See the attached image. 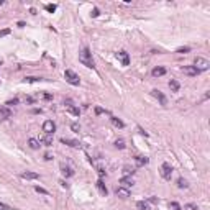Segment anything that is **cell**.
<instances>
[{"label": "cell", "instance_id": "42", "mask_svg": "<svg viewBox=\"0 0 210 210\" xmlns=\"http://www.w3.org/2000/svg\"><path fill=\"white\" fill-rule=\"evenodd\" d=\"M0 66H2V61H0Z\"/></svg>", "mask_w": 210, "mask_h": 210}, {"label": "cell", "instance_id": "36", "mask_svg": "<svg viewBox=\"0 0 210 210\" xmlns=\"http://www.w3.org/2000/svg\"><path fill=\"white\" fill-rule=\"evenodd\" d=\"M148 202H151V203H158L159 200H158V197H150V199H148Z\"/></svg>", "mask_w": 210, "mask_h": 210}, {"label": "cell", "instance_id": "4", "mask_svg": "<svg viewBox=\"0 0 210 210\" xmlns=\"http://www.w3.org/2000/svg\"><path fill=\"white\" fill-rule=\"evenodd\" d=\"M161 176L166 181H171V176H172V166L169 163H163L161 164Z\"/></svg>", "mask_w": 210, "mask_h": 210}, {"label": "cell", "instance_id": "7", "mask_svg": "<svg viewBox=\"0 0 210 210\" xmlns=\"http://www.w3.org/2000/svg\"><path fill=\"white\" fill-rule=\"evenodd\" d=\"M153 95H154V97H156L158 100H159V104L163 105V107H166V105H167V98H166V95H164V94H163L161 90L154 89V90H153Z\"/></svg>", "mask_w": 210, "mask_h": 210}, {"label": "cell", "instance_id": "41", "mask_svg": "<svg viewBox=\"0 0 210 210\" xmlns=\"http://www.w3.org/2000/svg\"><path fill=\"white\" fill-rule=\"evenodd\" d=\"M61 185H62V187H66V189H67V187H69V184L66 182V181H61Z\"/></svg>", "mask_w": 210, "mask_h": 210}, {"label": "cell", "instance_id": "34", "mask_svg": "<svg viewBox=\"0 0 210 210\" xmlns=\"http://www.w3.org/2000/svg\"><path fill=\"white\" fill-rule=\"evenodd\" d=\"M7 35H10V30H8V28H5V30L0 31V38H3V36H7Z\"/></svg>", "mask_w": 210, "mask_h": 210}, {"label": "cell", "instance_id": "1", "mask_svg": "<svg viewBox=\"0 0 210 210\" xmlns=\"http://www.w3.org/2000/svg\"><path fill=\"white\" fill-rule=\"evenodd\" d=\"M79 61H80V64L85 66V67H95L94 64V59H92V52L89 51V48H82L80 52H79Z\"/></svg>", "mask_w": 210, "mask_h": 210}, {"label": "cell", "instance_id": "30", "mask_svg": "<svg viewBox=\"0 0 210 210\" xmlns=\"http://www.w3.org/2000/svg\"><path fill=\"white\" fill-rule=\"evenodd\" d=\"M56 8H58V7L54 5V3H49V5H46V10H48V12H56Z\"/></svg>", "mask_w": 210, "mask_h": 210}, {"label": "cell", "instance_id": "38", "mask_svg": "<svg viewBox=\"0 0 210 210\" xmlns=\"http://www.w3.org/2000/svg\"><path fill=\"white\" fill-rule=\"evenodd\" d=\"M90 15H92V17H98V15H100V13H98V8H94Z\"/></svg>", "mask_w": 210, "mask_h": 210}, {"label": "cell", "instance_id": "3", "mask_svg": "<svg viewBox=\"0 0 210 210\" xmlns=\"http://www.w3.org/2000/svg\"><path fill=\"white\" fill-rule=\"evenodd\" d=\"M64 77H66V80H67L71 85H79V82H80L79 76L74 71H71V69H66V71H64Z\"/></svg>", "mask_w": 210, "mask_h": 210}, {"label": "cell", "instance_id": "24", "mask_svg": "<svg viewBox=\"0 0 210 210\" xmlns=\"http://www.w3.org/2000/svg\"><path fill=\"white\" fill-rule=\"evenodd\" d=\"M177 185H179L181 189H187V187H189V184H187V181H185V179H182V177H181V179L177 181Z\"/></svg>", "mask_w": 210, "mask_h": 210}, {"label": "cell", "instance_id": "16", "mask_svg": "<svg viewBox=\"0 0 210 210\" xmlns=\"http://www.w3.org/2000/svg\"><path fill=\"white\" fill-rule=\"evenodd\" d=\"M120 184H122V187H126V189H128V187H131V185H133V184H135V181H133V179H131V177H122V179H120Z\"/></svg>", "mask_w": 210, "mask_h": 210}, {"label": "cell", "instance_id": "20", "mask_svg": "<svg viewBox=\"0 0 210 210\" xmlns=\"http://www.w3.org/2000/svg\"><path fill=\"white\" fill-rule=\"evenodd\" d=\"M135 161H136V166H144V164L150 163V159L146 156H136L135 158Z\"/></svg>", "mask_w": 210, "mask_h": 210}, {"label": "cell", "instance_id": "29", "mask_svg": "<svg viewBox=\"0 0 210 210\" xmlns=\"http://www.w3.org/2000/svg\"><path fill=\"white\" fill-rule=\"evenodd\" d=\"M39 80H43L41 77H25V82H39Z\"/></svg>", "mask_w": 210, "mask_h": 210}, {"label": "cell", "instance_id": "19", "mask_svg": "<svg viewBox=\"0 0 210 210\" xmlns=\"http://www.w3.org/2000/svg\"><path fill=\"white\" fill-rule=\"evenodd\" d=\"M110 122H112V125H113V126H117V128H123V126H125V123L120 120V118H117V117H110Z\"/></svg>", "mask_w": 210, "mask_h": 210}, {"label": "cell", "instance_id": "35", "mask_svg": "<svg viewBox=\"0 0 210 210\" xmlns=\"http://www.w3.org/2000/svg\"><path fill=\"white\" fill-rule=\"evenodd\" d=\"M18 104V98H13V100H8L7 102V105H17Z\"/></svg>", "mask_w": 210, "mask_h": 210}, {"label": "cell", "instance_id": "31", "mask_svg": "<svg viewBox=\"0 0 210 210\" xmlns=\"http://www.w3.org/2000/svg\"><path fill=\"white\" fill-rule=\"evenodd\" d=\"M102 113H108V112L104 110L102 107H95V115H102Z\"/></svg>", "mask_w": 210, "mask_h": 210}, {"label": "cell", "instance_id": "32", "mask_svg": "<svg viewBox=\"0 0 210 210\" xmlns=\"http://www.w3.org/2000/svg\"><path fill=\"white\" fill-rule=\"evenodd\" d=\"M189 51H190L189 46H184V48H179V49H177V52H181V54H184V52H189Z\"/></svg>", "mask_w": 210, "mask_h": 210}, {"label": "cell", "instance_id": "6", "mask_svg": "<svg viewBox=\"0 0 210 210\" xmlns=\"http://www.w3.org/2000/svg\"><path fill=\"white\" fill-rule=\"evenodd\" d=\"M182 72L185 74V76H189V77H195V76H199L200 72L197 71L194 66H184L182 67Z\"/></svg>", "mask_w": 210, "mask_h": 210}, {"label": "cell", "instance_id": "23", "mask_svg": "<svg viewBox=\"0 0 210 210\" xmlns=\"http://www.w3.org/2000/svg\"><path fill=\"white\" fill-rule=\"evenodd\" d=\"M28 144H30V148H31V150H38V148H39V141H38V140H35V138H31V140L28 141Z\"/></svg>", "mask_w": 210, "mask_h": 210}, {"label": "cell", "instance_id": "22", "mask_svg": "<svg viewBox=\"0 0 210 210\" xmlns=\"http://www.w3.org/2000/svg\"><path fill=\"white\" fill-rule=\"evenodd\" d=\"M136 207L140 210H151L150 205H148V202H143V200H140V202H136Z\"/></svg>", "mask_w": 210, "mask_h": 210}, {"label": "cell", "instance_id": "27", "mask_svg": "<svg viewBox=\"0 0 210 210\" xmlns=\"http://www.w3.org/2000/svg\"><path fill=\"white\" fill-rule=\"evenodd\" d=\"M169 209L171 210H181V205L177 202H169Z\"/></svg>", "mask_w": 210, "mask_h": 210}, {"label": "cell", "instance_id": "12", "mask_svg": "<svg viewBox=\"0 0 210 210\" xmlns=\"http://www.w3.org/2000/svg\"><path fill=\"white\" fill-rule=\"evenodd\" d=\"M61 172H62V176H64V177H72V176H74V171H72V167L66 166L64 163L61 164Z\"/></svg>", "mask_w": 210, "mask_h": 210}, {"label": "cell", "instance_id": "14", "mask_svg": "<svg viewBox=\"0 0 210 210\" xmlns=\"http://www.w3.org/2000/svg\"><path fill=\"white\" fill-rule=\"evenodd\" d=\"M95 185H97V189H98V192H100V195H104V197H107V195H108V189L105 187V184L102 182L100 179L97 181V184H95Z\"/></svg>", "mask_w": 210, "mask_h": 210}, {"label": "cell", "instance_id": "37", "mask_svg": "<svg viewBox=\"0 0 210 210\" xmlns=\"http://www.w3.org/2000/svg\"><path fill=\"white\" fill-rule=\"evenodd\" d=\"M71 128H72L74 131H79V130H80V126H79L77 123H72V125H71Z\"/></svg>", "mask_w": 210, "mask_h": 210}, {"label": "cell", "instance_id": "11", "mask_svg": "<svg viewBox=\"0 0 210 210\" xmlns=\"http://www.w3.org/2000/svg\"><path fill=\"white\" fill-rule=\"evenodd\" d=\"M64 104H66V108H67V112H69V113L76 115V117H79V113H80V112H79L77 107H74V105L71 104V100H66Z\"/></svg>", "mask_w": 210, "mask_h": 210}, {"label": "cell", "instance_id": "33", "mask_svg": "<svg viewBox=\"0 0 210 210\" xmlns=\"http://www.w3.org/2000/svg\"><path fill=\"white\" fill-rule=\"evenodd\" d=\"M35 190H36V192H39V194H45V195L48 194V190L43 189V187H39V185H36V187H35Z\"/></svg>", "mask_w": 210, "mask_h": 210}, {"label": "cell", "instance_id": "9", "mask_svg": "<svg viewBox=\"0 0 210 210\" xmlns=\"http://www.w3.org/2000/svg\"><path fill=\"white\" fill-rule=\"evenodd\" d=\"M115 194H117L120 199H126V197H130V190L126 189V187H117V190H115Z\"/></svg>", "mask_w": 210, "mask_h": 210}, {"label": "cell", "instance_id": "15", "mask_svg": "<svg viewBox=\"0 0 210 210\" xmlns=\"http://www.w3.org/2000/svg\"><path fill=\"white\" fill-rule=\"evenodd\" d=\"M61 143L67 144V146H72V148H79L80 146V143L77 140H69V138H61Z\"/></svg>", "mask_w": 210, "mask_h": 210}, {"label": "cell", "instance_id": "17", "mask_svg": "<svg viewBox=\"0 0 210 210\" xmlns=\"http://www.w3.org/2000/svg\"><path fill=\"white\" fill-rule=\"evenodd\" d=\"M39 143H43L45 146H51L52 144V135H46L45 133V136L39 138Z\"/></svg>", "mask_w": 210, "mask_h": 210}, {"label": "cell", "instance_id": "8", "mask_svg": "<svg viewBox=\"0 0 210 210\" xmlns=\"http://www.w3.org/2000/svg\"><path fill=\"white\" fill-rule=\"evenodd\" d=\"M117 59H120L123 66H128V64H130V56H128V52H125V51L117 52Z\"/></svg>", "mask_w": 210, "mask_h": 210}, {"label": "cell", "instance_id": "5", "mask_svg": "<svg viewBox=\"0 0 210 210\" xmlns=\"http://www.w3.org/2000/svg\"><path fill=\"white\" fill-rule=\"evenodd\" d=\"M43 131H45L46 135H52L54 131H56V125L52 120H46L45 123H43Z\"/></svg>", "mask_w": 210, "mask_h": 210}, {"label": "cell", "instance_id": "13", "mask_svg": "<svg viewBox=\"0 0 210 210\" xmlns=\"http://www.w3.org/2000/svg\"><path fill=\"white\" fill-rule=\"evenodd\" d=\"M20 176H21V179H28V181H31V179H39V174L31 172V171H25V172H21Z\"/></svg>", "mask_w": 210, "mask_h": 210}, {"label": "cell", "instance_id": "25", "mask_svg": "<svg viewBox=\"0 0 210 210\" xmlns=\"http://www.w3.org/2000/svg\"><path fill=\"white\" fill-rule=\"evenodd\" d=\"M184 210H199V207H197V203H185Z\"/></svg>", "mask_w": 210, "mask_h": 210}, {"label": "cell", "instance_id": "10", "mask_svg": "<svg viewBox=\"0 0 210 210\" xmlns=\"http://www.w3.org/2000/svg\"><path fill=\"white\" fill-rule=\"evenodd\" d=\"M12 117V112H10V108L8 107H0V122H3V120H7V118Z\"/></svg>", "mask_w": 210, "mask_h": 210}, {"label": "cell", "instance_id": "21", "mask_svg": "<svg viewBox=\"0 0 210 210\" xmlns=\"http://www.w3.org/2000/svg\"><path fill=\"white\" fill-rule=\"evenodd\" d=\"M169 87H171V90H172V92H179V87H181V85H179V82H177L176 79H171V80H169Z\"/></svg>", "mask_w": 210, "mask_h": 210}, {"label": "cell", "instance_id": "18", "mask_svg": "<svg viewBox=\"0 0 210 210\" xmlns=\"http://www.w3.org/2000/svg\"><path fill=\"white\" fill-rule=\"evenodd\" d=\"M151 74H153V77H161V76L166 74V69H164V67H154V69L151 71Z\"/></svg>", "mask_w": 210, "mask_h": 210}, {"label": "cell", "instance_id": "39", "mask_svg": "<svg viewBox=\"0 0 210 210\" xmlns=\"http://www.w3.org/2000/svg\"><path fill=\"white\" fill-rule=\"evenodd\" d=\"M0 210H8V205H5L3 202H0Z\"/></svg>", "mask_w": 210, "mask_h": 210}, {"label": "cell", "instance_id": "40", "mask_svg": "<svg viewBox=\"0 0 210 210\" xmlns=\"http://www.w3.org/2000/svg\"><path fill=\"white\" fill-rule=\"evenodd\" d=\"M45 159H46V161H49V159H52V156L49 154V153H46V154H45Z\"/></svg>", "mask_w": 210, "mask_h": 210}, {"label": "cell", "instance_id": "2", "mask_svg": "<svg viewBox=\"0 0 210 210\" xmlns=\"http://www.w3.org/2000/svg\"><path fill=\"white\" fill-rule=\"evenodd\" d=\"M194 67H195L199 72H202V71H207L210 67V62L207 61L205 58H200V56H197L195 59H194Z\"/></svg>", "mask_w": 210, "mask_h": 210}, {"label": "cell", "instance_id": "26", "mask_svg": "<svg viewBox=\"0 0 210 210\" xmlns=\"http://www.w3.org/2000/svg\"><path fill=\"white\" fill-rule=\"evenodd\" d=\"M133 172H135V171L131 169L130 166H125V167H123V174H125V176H131Z\"/></svg>", "mask_w": 210, "mask_h": 210}, {"label": "cell", "instance_id": "28", "mask_svg": "<svg viewBox=\"0 0 210 210\" xmlns=\"http://www.w3.org/2000/svg\"><path fill=\"white\" fill-rule=\"evenodd\" d=\"M115 146H117L118 150H123V148H125V141H123V140H117V141H115Z\"/></svg>", "mask_w": 210, "mask_h": 210}]
</instances>
